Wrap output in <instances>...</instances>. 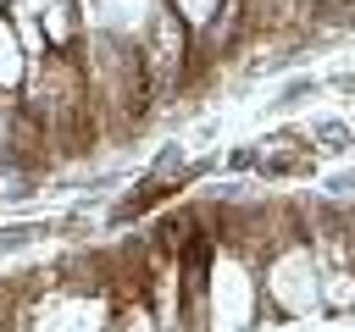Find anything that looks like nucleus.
Segmentation results:
<instances>
[{"mask_svg":"<svg viewBox=\"0 0 355 332\" xmlns=\"http://www.w3.org/2000/svg\"><path fill=\"white\" fill-rule=\"evenodd\" d=\"M28 238H44V227H6L0 232V249H22Z\"/></svg>","mask_w":355,"mask_h":332,"instance_id":"nucleus-1","label":"nucleus"}]
</instances>
